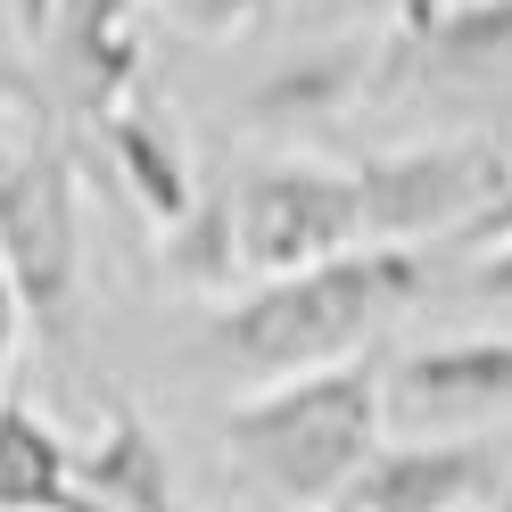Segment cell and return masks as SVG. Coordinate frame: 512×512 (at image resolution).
I'll list each match as a JSON object with an SVG mask.
<instances>
[{"label": "cell", "instance_id": "cell-1", "mask_svg": "<svg viewBox=\"0 0 512 512\" xmlns=\"http://www.w3.org/2000/svg\"><path fill=\"white\" fill-rule=\"evenodd\" d=\"M422 290V256L413 248H347L331 265L256 281L248 298L215 314V347L248 372H323L347 364L372 339V323L389 306Z\"/></svg>", "mask_w": 512, "mask_h": 512}, {"label": "cell", "instance_id": "cell-2", "mask_svg": "<svg viewBox=\"0 0 512 512\" xmlns=\"http://www.w3.org/2000/svg\"><path fill=\"white\" fill-rule=\"evenodd\" d=\"M380 430H389V405H380V364L372 356L273 380L265 397L223 413L232 455L290 504H339L356 488V471L380 455Z\"/></svg>", "mask_w": 512, "mask_h": 512}, {"label": "cell", "instance_id": "cell-3", "mask_svg": "<svg viewBox=\"0 0 512 512\" xmlns=\"http://www.w3.org/2000/svg\"><path fill=\"white\" fill-rule=\"evenodd\" d=\"M0 265L17 281L25 323L50 339L75 331V281H83V240H75V157L50 133L0 141Z\"/></svg>", "mask_w": 512, "mask_h": 512}, {"label": "cell", "instance_id": "cell-4", "mask_svg": "<svg viewBox=\"0 0 512 512\" xmlns=\"http://www.w3.org/2000/svg\"><path fill=\"white\" fill-rule=\"evenodd\" d=\"M512 157L496 141H413L389 157H364L356 166V223L364 248H405L430 232H463L504 190Z\"/></svg>", "mask_w": 512, "mask_h": 512}, {"label": "cell", "instance_id": "cell-5", "mask_svg": "<svg viewBox=\"0 0 512 512\" xmlns=\"http://www.w3.org/2000/svg\"><path fill=\"white\" fill-rule=\"evenodd\" d=\"M364 248V223H356V174H331V166H256L232 190V256L248 273H306V265H331V256Z\"/></svg>", "mask_w": 512, "mask_h": 512}, {"label": "cell", "instance_id": "cell-6", "mask_svg": "<svg viewBox=\"0 0 512 512\" xmlns=\"http://www.w3.org/2000/svg\"><path fill=\"white\" fill-rule=\"evenodd\" d=\"M380 405L405 430H463L512 413V339H446V347H413L405 364L380 372Z\"/></svg>", "mask_w": 512, "mask_h": 512}, {"label": "cell", "instance_id": "cell-7", "mask_svg": "<svg viewBox=\"0 0 512 512\" xmlns=\"http://www.w3.org/2000/svg\"><path fill=\"white\" fill-rule=\"evenodd\" d=\"M496 488H504V463L488 438H405L356 471L339 512H471Z\"/></svg>", "mask_w": 512, "mask_h": 512}, {"label": "cell", "instance_id": "cell-8", "mask_svg": "<svg viewBox=\"0 0 512 512\" xmlns=\"http://www.w3.org/2000/svg\"><path fill=\"white\" fill-rule=\"evenodd\" d=\"M42 42L58 50L83 116L100 124L116 108H133V83H141V0H50V25Z\"/></svg>", "mask_w": 512, "mask_h": 512}, {"label": "cell", "instance_id": "cell-9", "mask_svg": "<svg viewBox=\"0 0 512 512\" xmlns=\"http://www.w3.org/2000/svg\"><path fill=\"white\" fill-rule=\"evenodd\" d=\"M75 488L100 504V512H174V471H166V446L141 422L133 405H116L100 438L75 455Z\"/></svg>", "mask_w": 512, "mask_h": 512}, {"label": "cell", "instance_id": "cell-10", "mask_svg": "<svg viewBox=\"0 0 512 512\" xmlns=\"http://www.w3.org/2000/svg\"><path fill=\"white\" fill-rule=\"evenodd\" d=\"M0 512H100L75 488V446L25 397H0Z\"/></svg>", "mask_w": 512, "mask_h": 512}, {"label": "cell", "instance_id": "cell-11", "mask_svg": "<svg viewBox=\"0 0 512 512\" xmlns=\"http://www.w3.org/2000/svg\"><path fill=\"white\" fill-rule=\"evenodd\" d=\"M100 141H108V157L124 166V182H133V199H141L157 223H182L190 207H199V190H190V166H182V149H174V133H166V116H149V108L133 100V108L100 116Z\"/></svg>", "mask_w": 512, "mask_h": 512}, {"label": "cell", "instance_id": "cell-12", "mask_svg": "<svg viewBox=\"0 0 512 512\" xmlns=\"http://www.w3.org/2000/svg\"><path fill=\"white\" fill-rule=\"evenodd\" d=\"M512 42V0H463V9H446L430 34H413L405 50H430L438 67H471V58H496Z\"/></svg>", "mask_w": 512, "mask_h": 512}, {"label": "cell", "instance_id": "cell-13", "mask_svg": "<svg viewBox=\"0 0 512 512\" xmlns=\"http://www.w3.org/2000/svg\"><path fill=\"white\" fill-rule=\"evenodd\" d=\"M356 75H364V42L356 50H323V58H306L298 75H273L265 91H256V108L265 116H281V108H339L347 91H356Z\"/></svg>", "mask_w": 512, "mask_h": 512}, {"label": "cell", "instance_id": "cell-14", "mask_svg": "<svg viewBox=\"0 0 512 512\" xmlns=\"http://www.w3.org/2000/svg\"><path fill=\"white\" fill-rule=\"evenodd\" d=\"M166 265L182 273V281H223L240 265L232 256V199H207V207H190L182 223H174V240H166Z\"/></svg>", "mask_w": 512, "mask_h": 512}, {"label": "cell", "instance_id": "cell-15", "mask_svg": "<svg viewBox=\"0 0 512 512\" xmlns=\"http://www.w3.org/2000/svg\"><path fill=\"white\" fill-rule=\"evenodd\" d=\"M157 9H174L190 34H207V42H232V34H248V25L273 9V0H157Z\"/></svg>", "mask_w": 512, "mask_h": 512}, {"label": "cell", "instance_id": "cell-16", "mask_svg": "<svg viewBox=\"0 0 512 512\" xmlns=\"http://www.w3.org/2000/svg\"><path fill=\"white\" fill-rule=\"evenodd\" d=\"M17 347H25V306H17V281H9V265H0V397H9Z\"/></svg>", "mask_w": 512, "mask_h": 512}, {"label": "cell", "instance_id": "cell-17", "mask_svg": "<svg viewBox=\"0 0 512 512\" xmlns=\"http://www.w3.org/2000/svg\"><path fill=\"white\" fill-rule=\"evenodd\" d=\"M463 240H471V248H504V240H512V174H504V190H496V199L463 223Z\"/></svg>", "mask_w": 512, "mask_h": 512}, {"label": "cell", "instance_id": "cell-18", "mask_svg": "<svg viewBox=\"0 0 512 512\" xmlns=\"http://www.w3.org/2000/svg\"><path fill=\"white\" fill-rule=\"evenodd\" d=\"M471 281H479V290H488V298H512V240L479 256V273H471Z\"/></svg>", "mask_w": 512, "mask_h": 512}, {"label": "cell", "instance_id": "cell-19", "mask_svg": "<svg viewBox=\"0 0 512 512\" xmlns=\"http://www.w3.org/2000/svg\"><path fill=\"white\" fill-rule=\"evenodd\" d=\"M446 9H463V0H405V17H397V42H413V34H430V25H438Z\"/></svg>", "mask_w": 512, "mask_h": 512}, {"label": "cell", "instance_id": "cell-20", "mask_svg": "<svg viewBox=\"0 0 512 512\" xmlns=\"http://www.w3.org/2000/svg\"><path fill=\"white\" fill-rule=\"evenodd\" d=\"M17 17H25V34L42 42V25H50V0H17Z\"/></svg>", "mask_w": 512, "mask_h": 512}, {"label": "cell", "instance_id": "cell-21", "mask_svg": "<svg viewBox=\"0 0 512 512\" xmlns=\"http://www.w3.org/2000/svg\"><path fill=\"white\" fill-rule=\"evenodd\" d=\"M479 512H512V479H504V488H496L488 504H479Z\"/></svg>", "mask_w": 512, "mask_h": 512}, {"label": "cell", "instance_id": "cell-22", "mask_svg": "<svg viewBox=\"0 0 512 512\" xmlns=\"http://www.w3.org/2000/svg\"><path fill=\"white\" fill-rule=\"evenodd\" d=\"M364 9H380V0H364Z\"/></svg>", "mask_w": 512, "mask_h": 512}]
</instances>
